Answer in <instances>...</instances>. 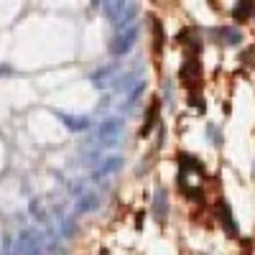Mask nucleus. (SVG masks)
<instances>
[{"label": "nucleus", "mask_w": 255, "mask_h": 255, "mask_svg": "<svg viewBox=\"0 0 255 255\" xmlns=\"http://www.w3.org/2000/svg\"><path fill=\"white\" fill-rule=\"evenodd\" d=\"M123 130H125V120L123 118H118V115L105 118L97 125V140H100V145H115L120 140Z\"/></svg>", "instance_id": "f257e3e1"}, {"label": "nucleus", "mask_w": 255, "mask_h": 255, "mask_svg": "<svg viewBox=\"0 0 255 255\" xmlns=\"http://www.w3.org/2000/svg\"><path fill=\"white\" fill-rule=\"evenodd\" d=\"M15 245H18V255H46L44 253V245H41L38 232L31 230V227H23V230L18 232Z\"/></svg>", "instance_id": "f03ea898"}, {"label": "nucleus", "mask_w": 255, "mask_h": 255, "mask_svg": "<svg viewBox=\"0 0 255 255\" xmlns=\"http://www.w3.org/2000/svg\"><path fill=\"white\" fill-rule=\"evenodd\" d=\"M135 41H138V26H130V28L120 31V33L110 41V54H113V56H125L128 51L135 46Z\"/></svg>", "instance_id": "7ed1b4c3"}, {"label": "nucleus", "mask_w": 255, "mask_h": 255, "mask_svg": "<svg viewBox=\"0 0 255 255\" xmlns=\"http://www.w3.org/2000/svg\"><path fill=\"white\" fill-rule=\"evenodd\" d=\"M125 166V158L123 156H105L95 168H92V174H90V179H95V181H102V179H110L113 174H118L120 168Z\"/></svg>", "instance_id": "20e7f679"}, {"label": "nucleus", "mask_w": 255, "mask_h": 255, "mask_svg": "<svg viewBox=\"0 0 255 255\" xmlns=\"http://www.w3.org/2000/svg\"><path fill=\"white\" fill-rule=\"evenodd\" d=\"M100 209V194L92 189H84L79 197H74V212L77 215H92Z\"/></svg>", "instance_id": "39448f33"}, {"label": "nucleus", "mask_w": 255, "mask_h": 255, "mask_svg": "<svg viewBox=\"0 0 255 255\" xmlns=\"http://www.w3.org/2000/svg\"><path fill=\"white\" fill-rule=\"evenodd\" d=\"M209 33H212V38H217L220 44H225V46H238L243 41V33L235 26H217V28H212Z\"/></svg>", "instance_id": "423d86ee"}, {"label": "nucleus", "mask_w": 255, "mask_h": 255, "mask_svg": "<svg viewBox=\"0 0 255 255\" xmlns=\"http://www.w3.org/2000/svg\"><path fill=\"white\" fill-rule=\"evenodd\" d=\"M56 222H59V232H61V238H67V240L77 238L79 227H77L74 217H72V215H67V212H64V207H56Z\"/></svg>", "instance_id": "0eeeda50"}, {"label": "nucleus", "mask_w": 255, "mask_h": 255, "mask_svg": "<svg viewBox=\"0 0 255 255\" xmlns=\"http://www.w3.org/2000/svg\"><path fill=\"white\" fill-rule=\"evenodd\" d=\"M153 217L163 225L168 220V191L163 186H158L153 191Z\"/></svg>", "instance_id": "6e6552de"}, {"label": "nucleus", "mask_w": 255, "mask_h": 255, "mask_svg": "<svg viewBox=\"0 0 255 255\" xmlns=\"http://www.w3.org/2000/svg\"><path fill=\"white\" fill-rule=\"evenodd\" d=\"M120 67H118V61H113V64H108V67H102V69H97V72H92L90 74V82L95 84V87H108V84L115 79V72H118Z\"/></svg>", "instance_id": "1a4fd4ad"}, {"label": "nucleus", "mask_w": 255, "mask_h": 255, "mask_svg": "<svg viewBox=\"0 0 255 255\" xmlns=\"http://www.w3.org/2000/svg\"><path fill=\"white\" fill-rule=\"evenodd\" d=\"M59 120L72 133H82V130H87V128L92 125V118H87V115H64V113H59Z\"/></svg>", "instance_id": "9d476101"}, {"label": "nucleus", "mask_w": 255, "mask_h": 255, "mask_svg": "<svg viewBox=\"0 0 255 255\" xmlns=\"http://www.w3.org/2000/svg\"><path fill=\"white\" fill-rule=\"evenodd\" d=\"M138 10H140V5H138V3H128V5H125V10L120 13V18H118V20H115V23H113V26L118 28V33H120V31H125V28H130V26H133V20H135V15H138Z\"/></svg>", "instance_id": "9b49d317"}, {"label": "nucleus", "mask_w": 255, "mask_h": 255, "mask_svg": "<svg viewBox=\"0 0 255 255\" xmlns=\"http://www.w3.org/2000/svg\"><path fill=\"white\" fill-rule=\"evenodd\" d=\"M217 212H220V220H222V225H225V230H227V235H238V225H235V217H232L230 204H227L225 199L217 204Z\"/></svg>", "instance_id": "f8f14e48"}, {"label": "nucleus", "mask_w": 255, "mask_h": 255, "mask_svg": "<svg viewBox=\"0 0 255 255\" xmlns=\"http://www.w3.org/2000/svg\"><path fill=\"white\" fill-rule=\"evenodd\" d=\"M145 92V79H138L130 90L125 92V108H133V105L140 100V95Z\"/></svg>", "instance_id": "ddd939ff"}, {"label": "nucleus", "mask_w": 255, "mask_h": 255, "mask_svg": "<svg viewBox=\"0 0 255 255\" xmlns=\"http://www.w3.org/2000/svg\"><path fill=\"white\" fill-rule=\"evenodd\" d=\"M250 15H255V3L253 0H245V3H238L232 8V18L235 20H248Z\"/></svg>", "instance_id": "4468645a"}, {"label": "nucleus", "mask_w": 255, "mask_h": 255, "mask_svg": "<svg viewBox=\"0 0 255 255\" xmlns=\"http://www.w3.org/2000/svg\"><path fill=\"white\" fill-rule=\"evenodd\" d=\"M125 5H128L125 0H113V3H105L102 10H105V15L110 18V23H115V20L120 18V13L125 10Z\"/></svg>", "instance_id": "2eb2a0df"}, {"label": "nucleus", "mask_w": 255, "mask_h": 255, "mask_svg": "<svg viewBox=\"0 0 255 255\" xmlns=\"http://www.w3.org/2000/svg\"><path fill=\"white\" fill-rule=\"evenodd\" d=\"M156 120H158V102H153V108L148 110V115H145V128H143V135L151 133V128L156 125Z\"/></svg>", "instance_id": "dca6fc26"}, {"label": "nucleus", "mask_w": 255, "mask_h": 255, "mask_svg": "<svg viewBox=\"0 0 255 255\" xmlns=\"http://www.w3.org/2000/svg\"><path fill=\"white\" fill-rule=\"evenodd\" d=\"M28 209L33 212V217H36V220H46L44 209H41V202H31V207H28Z\"/></svg>", "instance_id": "f3484780"}, {"label": "nucleus", "mask_w": 255, "mask_h": 255, "mask_svg": "<svg viewBox=\"0 0 255 255\" xmlns=\"http://www.w3.org/2000/svg\"><path fill=\"white\" fill-rule=\"evenodd\" d=\"M207 133H209L212 138H215V145H220V143H222V138H220V133H217V128H215V125H209V128H207Z\"/></svg>", "instance_id": "a211bd4d"}, {"label": "nucleus", "mask_w": 255, "mask_h": 255, "mask_svg": "<svg viewBox=\"0 0 255 255\" xmlns=\"http://www.w3.org/2000/svg\"><path fill=\"white\" fill-rule=\"evenodd\" d=\"M0 74H13V67H8V64H5V67H0Z\"/></svg>", "instance_id": "6ab92c4d"}, {"label": "nucleus", "mask_w": 255, "mask_h": 255, "mask_svg": "<svg viewBox=\"0 0 255 255\" xmlns=\"http://www.w3.org/2000/svg\"><path fill=\"white\" fill-rule=\"evenodd\" d=\"M253 174H255V168H253Z\"/></svg>", "instance_id": "aec40b11"}]
</instances>
